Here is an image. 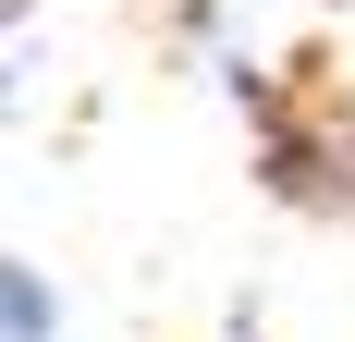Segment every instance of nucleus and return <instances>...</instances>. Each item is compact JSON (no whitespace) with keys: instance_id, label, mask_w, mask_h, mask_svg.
Here are the masks:
<instances>
[{"instance_id":"obj_1","label":"nucleus","mask_w":355,"mask_h":342,"mask_svg":"<svg viewBox=\"0 0 355 342\" xmlns=\"http://www.w3.org/2000/svg\"><path fill=\"white\" fill-rule=\"evenodd\" d=\"M0 342H62V294L25 257H0Z\"/></svg>"},{"instance_id":"obj_2","label":"nucleus","mask_w":355,"mask_h":342,"mask_svg":"<svg viewBox=\"0 0 355 342\" xmlns=\"http://www.w3.org/2000/svg\"><path fill=\"white\" fill-rule=\"evenodd\" d=\"M12 25H25V0H0V37H12Z\"/></svg>"}]
</instances>
